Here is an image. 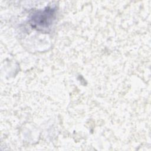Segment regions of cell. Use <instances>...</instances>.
<instances>
[{"label":"cell","mask_w":151,"mask_h":151,"mask_svg":"<svg viewBox=\"0 0 151 151\" xmlns=\"http://www.w3.org/2000/svg\"><path fill=\"white\" fill-rule=\"evenodd\" d=\"M55 17V10L52 8L47 7L42 11L35 13L31 19L32 27L38 28H48L52 23Z\"/></svg>","instance_id":"cell-1"}]
</instances>
